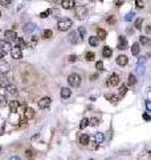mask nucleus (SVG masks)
Wrapping results in <instances>:
<instances>
[{
  "label": "nucleus",
  "mask_w": 151,
  "mask_h": 160,
  "mask_svg": "<svg viewBox=\"0 0 151 160\" xmlns=\"http://www.w3.org/2000/svg\"><path fill=\"white\" fill-rule=\"evenodd\" d=\"M72 27H73V22H72L70 19H61L60 22L57 23V28H58L60 31H62V32L70 29Z\"/></svg>",
  "instance_id": "obj_1"
},
{
  "label": "nucleus",
  "mask_w": 151,
  "mask_h": 160,
  "mask_svg": "<svg viewBox=\"0 0 151 160\" xmlns=\"http://www.w3.org/2000/svg\"><path fill=\"white\" fill-rule=\"evenodd\" d=\"M68 83H69V86L73 87V88L80 87V86H81V76H80L78 73H72V75H69V76H68Z\"/></svg>",
  "instance_id": "obj_2"
},
{
  "label": "nucleus",
  "mask_w": 151,
  "mask_h": 160,
  "mask_svg": "<svg viewBox=\"0 0 151 160\" xmlns=\"http://www.w3.org/2000/svg\"><path fill=\"white\" fill-rule=\"evenodd\" d=\"M86 16H88V8H86L85 6H78V7H76V17H77V19L82 20V19H85Z\"/></svg>",
  "instance_id": "obj_3"
},
{
  "label": "nucleus",
  "mask_w": 151,
  "mask_h": 160,
  "mask_svg": "<svg viewBox=\"0 0 151 160\" xmlns=\"http://www.w3.org/2000/svg\"><path fill=\"white\" fill-rule=\"evenodd\" d=\"M119 83H121V79L117 73H111L109 76V79H107V86L109 87H117Z\"/></svg>",
  "instance_id": "obj_4"
},
{
  "label": "nucleus",
  "mask_w": 151,
  "mask_h": 160,
  "mask_svg": "<svg viewBox=\"0 0 151 160\" xmlns=\"http://www.w3.org/2000/svg\"><path fill=\"white\" fill-rule=\"evenodd\" d=\"M69 42L72 43V44H78L80 42H81V36H80V33L77 32V31H72L70 33H69Z\"/></svg>",
  "instance_id": "obj_5"
},
{
  "label": "nucleus",
  "mask_w": 151,
  "mask_h": 160,
  "mask_svg": "<svg viewBox=\"0 0 151 160\" xmlns=\"http://www.w3.org/2000/svg\"><path fill=\"white\" fill-rule=\"evenodd\" d=\"M11 56H12L15 60H20L21 57H23V52H21V48L17 47V46L12 47V49H11Z\"/></svg>",
  "instance_id": "obj_6"
},
{
  "label": "nucleus",
  "mask_w": 151,
  "mask_h": 160,
  "mask_svg": "<svg viewBox=\"0 0 151 160\" xmlns=\"http://www.w3.org/2000/svg\"><path fill=\"white\" fill-rule=\"evenodd\" d=\"M51 103H52L51 97H42V99H40V102H38V107L41 109H47V108L51 107Z\"/></svg>",
  "instance_id": "obj_7"
},
{
  "label": "nucleus",
  "mask_w": 151,
  "mask_h": 160,
  "mask_svg": "<svg viewBox=\"0 0 151 160\" xmlns=\"http://www.w3.org/2000/svg\"><path fill=\"white\" fill-rule=\"evenodd\" d=\"M74 6H76L74 0H62L61 2V7L64 9H72V8H74Z\"/></svg>",
  "instance_id": "obj_8"
},
{
  "label": "nucleus",
  "mask_w": 151,
  "mask_h": 160,
  "mask_svg": "<svg viewBox=\"0 0 151 160\" xmlns=\"http://www.w3.org/2000/svg\"><path fill=\"white\" fill-rule=\"evenodd\" d=\"M117 48H118V49H121V51H123V49H126V48H127V39H126L125 36H119Z\"/></svg>",
  "instance_id": "obj_9"
},
{
  "label": "nucleus",
  "mask_w": 151,
  "mask_h": 160,
  "mask_svg": "<svg viewBox=\"0 0 151 160\" xmlns=\"http://www.w3.org/2000/svg\"><path fill=\"white\" fill-rule=\"evenodd\" d=\"M8 106H9V111H11V113H16V112L19 111L20 103L17 102V100H11Z\"/></svg>",
  "instance_id": "obj_10"
},
{
  "label": "nucleus",
  "mask_w": 151,
  "mask_h": 160,
  "mask_svg": "<svg viewBox=\"0 0 151 160\" xmlns=\"http://www.w3.org/2000/svg\"><path fill=\"white\" fill-rule=\"evenodd\" d=\"M9 69H11L9 64L7 62H4V60H0V73L5 75L7 72H9Z\"/></svg>",
  "instance_id": "obj_11"
},
{
  "label": "nucleus",
  "mask_w": 151,
  "mask_h": 160,
  "mask_svg": "<svg viewBox=\"0 0 151 160\" xmlns=\"http://www.w3.org/2000/svg\"><path fill=\"white\" fill-rule=\"evenodd\" d=\"M127 63H128V57H127L126 55H119V56L117 57V64H118V66L125 67Z\"/></svg>",
  "instance_id": "obj_12"
},
{
  "label": "nucleus",
  "mask_w": 151,
  "mask_h": 160,
  "mask_svg": "<svg viewBox=\"0 0 151 160\" xmlns=\"http://www.w3.org/2000/svg\"><path fill=\"white\" fill-rule=\"evenodd\" d=\"M0 49L2 51H4V52H11V49H12V46L7 42V40H0Z\"/></svg>",
  "instance_id": "obj_13"
},
{
  "label": "nucleus",
  "mask_w": 151,
  "mask_h": 160,
  "mask_svg": "<svg viewBox=\"0 0 151 160\" xmlns=\"http://www.w3.org/2000/svg\"><path fill=\"white\" fill-rule=\"evenodd\" d=\"M24 117H25L27 120L33 119V117H35V111H33L32 108H29V107H25V109H24Z\"/></svg>",
  "instance_id": "obj_14"
},
{
  "label": "nucleus",
  "mask_w": 151,
  "mask_h": 160,
  "mask_svg": "<svg viewBox=\"0 0 151 160\" xmlns=\"http://www.w3.org/2000/svg\"><path fill=\"white\" fill-rule=\"evenodd\" d=\"M105 97L109 100L110 103H113V104H118V102H119V96H117V95H111V93H107V95H105Z\"/></svg>",
  "instance_id": "obj_15"
},
{
  "label": "nucleus",
  "mask_w": 151,
  "mask_h": 160,
  "mask_svg": "<svg viewBox=\"0 0 151 160\" xmlns=\"http://www.w3.org/2000/svg\"><path fill=\"white\" fill-rule=\"evenodd\" d=\"M89 142H90L89 135L82 133V135L80 136V144H81V146H88V144H89Z\"/></svg>",
  "instance_id": "obj_16"
},
{
  "label": "nucleus",
  "mask_w": 151,
  "mask_h": 160,
  "mask_svg": "<svg viewBox=\"0 0 151 160\" xmlns=\"http://www.w3.org/2000/svg\"><path fill=\"white\" fill-rule=\"evenodd\" d=\"M111 55H113V49H111L110 47L105 46L103 49H102V56H103V57H111Z\"/></svg>",
  "instance_id": "obj_17"
},
{
  "label": "nucleus",
  "mask_w": 151,
  "mask_h": 160,
  "mask_svg": "<svg viewBox=\"0 0 151 160\" xmlns=\"http://www.w3.org/2000/svg\"><path fill=\"white\" fill-rule=\"evenodd\" d=\"M15 42H16V46H17V47H20L21 49L27 47V43H25V40H24L23 37H19V36H17V37L15 39Z\"/></svg>",
  "instance_id": "obj_18"
},
{
  "label": "nucleus",
  "mask_w": 151,
  "mask_h": 160,
  "mask_svg": "<svg viewBox=\"0 0 151 160\" xmlns=\"http://www.w3.org/2000/svg\"><path fill=\"white\" fill-rule=\"evenodd\" d=\"M4 37L5 39H16L17 35H16V31L15 29H8L4 32Z\"/></svg>",
  "instance_id": "obj_19"
},
{
  "label": "nucleus",
  "mask_w": 151,
  "mask_h": 160,
  "mask_svg": "<svg viewBox=\"0 0 151 160\" xmlns=\"http://www.w3.org/2000/svg\"><path fill=\"white\" fill-rule=\"evenodd\" d=\"M9 84V82H8V79L5 77V75H0V87H2V88H5Z\"/></svg>",
  "instance_id": "obj_20"
},
{
  "label": "nucleus",
  "mask_w": 151,
  "mask_h": 160,
  "mask_svg": "<svg viewBox=\"0 0 151 160\" xmlns=\"http://www.w3.org/2000/svg\"><path fill=\"white\" fill-rule=\"evenodd\" d=\"M33 29H35V24H33V23H27V24L23 27V31H24L25 33H31V32H33Z\"/></svg>",
  "instance_id": "obj_21"
},
{
  "label": "nucleus",
  "mask_w": 151,
  "mask_h": 160,
  "mask_svg": "<svg viewBox=\"0 0 151 160\" xmlns=\"http://www.w3.org/2000/svg\"><path fill=\"white\" fill-rule=\"evenodd\" d=\"M106 36H107V32H106L105 29H102V28H98V29H97V37H98L99 40H105Z\"/></svg>",
  "instance_id": "obj_22"
},
{
  "label": "nucleus",
  "mask_w": 151,
  "mask_h": 160,
  "mask_svg": "<svg viewBox=\"0 0 151 160\" xmlns=\"http://www.w3.org/2000/svg\"><path fill=\"white\" fill-rule=\"evenodd\" d=\"M5 91H7L8 93H11V95H17V88H16V86H13V84H8V86L5 87Z\"/></svg>",
  "instance_id": "obj_23"
},
{
  "label": "nucleus",
  "mask_w": 151,
  "mask_h": 160,
  "mask_svg": "<svg viewBox=\"0 0 151 160\" xmlns=\"http://www.w3.org/2000/svg\"><path fill=\"white\" fill-rule=\"evenodd\" d=\"M70 95H72V91L69 88H66V87L65 88H61V97L62 99H68Z\"/></svg>",
  "instance_id": "obj_24"
},
{
  "label": "nucleus",
  "mask_w": 151,
  "mask_h": 160,
  "mask_svg": "<svg viewBox=\"0 0 151 160\" xmlns=\"http://www.w3.org/2000/svg\"><path fill=\"white\" fill-rule=\"evenodd\" d=\"M139 52H141L139 43H134V44L131 46V53H133L134 56H138V55H139Z\"/></svg>",
  "instance_id": "obj_25"
},
{
  "label": "nucleus",
  "mask_w": 151,
  "mask_h": 160,
  "mask_svg": "<svg viewBox=\"0 0 151 160\" xmlns=\"http://www.w3.org/2000/svg\"><path fill=\"white\" fill-rule=\"evenodd\" d=\"M89 44H90L92 47H97V46L99 44V39H98L97 36H90V37H89Z\"/></svg>",
  "instance_id": "obj_26"
},
{
  "label": "nucleus",
  "mask_w": 151,
  "mask_h": 160,
  "mask_svg": "<svg viewBox=\"0 0 151 160\" xmlns=\"http://www.w3.org/2000/svg\"><path fill=\"white\" fill-rule=\"evenodd\" d=\"M139 43H141L142 46H150V44H151V40H150L148 37H146V36H141V37H139Z\"/></svg>",
  "instance_id": "obj_27"
},
{
  "label": "nucleus",
  "mask_w": 151,
  "mask_h": 160,
  "mask_svg": "<svg viewBox=\"0 0 151 160\" xmlns=\"http://www.w3.org/2000/svg\"><path fill=\"white\" fill-rule=\"evenodd\" d=\"M135 83H137L135 75H134V73H130V75H128V82H127V84H128V86H134Z\"/></svg>",
  "instance_id": "obj_28"
},
{
  "label": "nucleus",
  "mask_w": 151,
  "mask_h": 160,
  "mask_svg": "<svg viewBox=\"0 0 151 160\" xmlns=\"http://www.w3.org/2000/svg\"><path fill=\"white\" fill-rule=\"evenodd\" d=\"M94 140H96L98 144L102 143V142H103V133H102V132H97V133L94 135Z\"/></svg>",
  "instance_id": "obj_29"
},
{
  "label": "nucleus",
  "mask_w": 151,
  "mask_h": 160,
  "mask_svg": "<svg viewBox=\"0 0 151 160\" xmlns=\"http://www.w3.org/2000/svg\"><path fill=\"white\" fill-rule=\"evenodd\" d=\"M88 126H89V119L83 117V119L81 120V123H80V129H83V128H86Z\"/></svg>",
  "instance_id": "obj_30"
},
{
  "label": "nucleus",
  "mask_w": 151,
  "mask_h": 160,
  "mask_svg": "<svg viewBox=\"0 0 151 160\" xmlns=\"http://www.w3.org/2000/svg\"><path fill=\"white\" fill-rule=\"evenodd\" d=\"M98 124H99V119L98 117H92L89 120V126H92V127H97Z\"/></svg>",
  "instance_id": "obj_31"
},
{
  "label": "nucleus",
  "mask_w": 151,
  "mask_h": 160,
  "mask_svg": "<svg viewBox=\"0 0 151 160\" xmlns=\"http://www.w3.org/2000/svg\"><path fill=\"white\" fill-rule=\"evenodd\" d=\"M85 59L88 60V62H93V60L96 59V55H94V52H86V55H85Z\"/></svg>",
  "instance_id": "obj_32"
},
{
  "label": "nucleus",
  "mask_w": 151,
  "mask_h": 160,
  "mask_svg": "<svg viewBox=\"0 0 151 160\" xmlns=\"http://www.w3.org/2000/svg\"><path fill=\"white\" fill-rule=\"evenodd\" d=\"M126 92H127V87H126L125 84H122V86L119 87V97H123V96L126 95Z\"/></svg>",
  "instance_id": "obj_33"
},
{
  "label": "nucleus",
  "mask_w": 151,
  "mask_h": 160,
  "mask_svg": "<svg viewBox=\"0 0 151 160\" xmlns=\"http://www.w3.org/2000/svg\"><path fill=\"white\" fill-rule=\"evenodd\" d=\"M52 36H53V32L51 29H45L44 32H42V37L44 39H51Z\"/></svg>",
  "instance_id": "obj_34"
},
{
  "label": "nucleus",
  "mask_w": 151,
  "mask_h": 160,
  "mask_svg": "<svg viewBox=\"0 0 151 160\" xmlns=\"http://www.w3.org/2000/svg\"><path fill=\"white\" fill-rule=\"evenodd\" d=\"M5 104H7V97H5V95H0V108L5 107Z\"/></svg>",
  "instance_id": "obj_35"
},
{
  "label": "nucleus",
  "mask_w": 151,
  "mask_h": 160,
  "mask_svg": "<svg viewBox=\"0 0 151 160\" xmlns=\"http://www.w3.org/2000/svg\"><path fill=\"white\" fill-rule=\"evenodd\" d=\"M142 23H143V19H142V17L137 19V20H135V28H137V29H142Z\"/></svg>",
  "instance_id": "obj_36"
},
{
  "label": "nucleus",
  "mask_w": 151,
  "mask_h": 160,
  "mask_svg": "<svg viewBox=\"0 0 151 160\" xmlns=\"http://www.w3.org/2000/svg\"><path fill=\"white\" fill-rule=\"evenodd\" d=\"M51 12H52V9H47V11H44V12H41L38 16L42 17V19H45V17H48V16L51 15Z\"/></svg>",
  "instance_id": "obj_37"
},
{
  "label": "nucleus",
  "mask_w": 151,
  "mask_h": 160,
  "mask_svg": "<svg viewBox=\"0 0 151 160\" xmlns=\"http://www.w3.org/2000/svg\"><path fill=\"white\" fill-rule=\"evenodd\" d=\"M36 44H37V37H36V36H32L31 42H29V47H31V48H33Z\"/></svg>",
  "instance_id": "obj_38"
},
{
  "label": "nucleus",
  "mask_w": 151,
  "mask_h": 160,
  "mask_svg": "<svg viewBox=\"0 0 151 160\" xmlns=\"http://www.w3.org/2000/svg\"><path fill=\"white\" fill-rule=\"evenodd\" d=\"M11 3H12V0H0V6H3V7H8Z\"/></svg>",
  "instance_id": "obj_39"
},
{
  "label": "nucleus",
  "mask_w": 151,
  "mask_h": 160,
  "mask_svg": "<svg viewBox=\"0 0 151 160\" xmlns=\"http://www.w3.org/2000/svg\"><path fill=\"white\" fill-rule=\"evenodd\" d=\"M133 19H134V13H133V12H128V13L126 15V17H125L126 22H131Z\"/></svg>",
  "instance_id": "obj_40"
},
{
  "label": "nucleus",
  "mask_w": 151,
  "mask_h": 160,
  "mask_svg": "<svg viewBox=\"0 0 151 160\" xmlns=\"http://www.w3.org/2000/svg\"><path fill=\"white\" fill-rule=\"evenodd\" d=\"M135 6H137V8L142 9V8L144 7V4H143V0H135Z\"/></svg>",
  "instance_id": "obj_41"
},
{
  "label": "nucleus",
  "mask_w": 151,
  "mask_h": 160,
  "mask_svg": "<svg viewBox=\"0 0 151 160\" xmlns=\"http://www.w3.org/2000/svg\"><path fill=\"white\" fill-rule=\"evenodd\" d=\"M78 33H80V36H81V39L85 36V33H86V29L83 28V27H78V31H77Z\"/></svg>",
  "instance_id": "obj_42"
},
{
  "label": "nucleus",
  "mask_w": 151,
  "mask_h": 160,
  "mask_svg": "<svg viewBox=\"0 0 151 160\" xmlns=\"http://www.w3.org/2000/svg\"><path fill=\"white\" fill-rule=\"evenodd\" d=\"M96 68L98 71H103V62H97L96 63Z\"/></svg>",
  "instance_id": "obj_43"
},
{
  "label": "nucleus",
  "mask_w": 151,
  "mask_h": 160,
  "mask_svg": "<svg viewBox=\"0 0 151 160\" xmlns=\"http://www.w3.org/2000/svg\"><path fill=\"white\" fill-rule=\"evenodd\" d=\"M115 22H117V20H115L114 16H107V23H109V24H115Z\"/></svg>",
  "instance_id": "obj_44"
},
{
  "label": "nucleus",
  "mask_w": 151,
  "mask_h": 160,
  "mask_svg": "<svg viewBox=\"0 0 151 160\" xmlns=\"http://www.w3.org/2000/svg\"><path fill=\"white\" fill-rule=\"evenodd\" d=\"M146 109L151 112V100H146Z\"/></svg>",
  "instance_id": "obj_45"
},
{
  "label": "nucleus",
  "mask_w": 151,
  "mask_h": 160,
  "mask_svg": "<svg viewBox=\"0 0 151 160\" xmlns=\"http://www.w3.org/2000/svg\"><path fill=\"white\" fill-rule=\"evenodd\" d=\"M68 60H69L70 63H74L76 60H77V56H76V55H70V56L68 57Z\"/></svg>",
  "instance_id": "obj_46"
},
{
  "label": "nucleus",
  "mask_w": 151,
  "mask_h": 160,
  "mask_svg": "<svg viewBox=\"0 0 151 160\" xmlns=\"http://www.w3.org/2000/svg\"><path fill=\"white\" fill-rule=\"evenodd\" d=\"M142 117L146 120V122H150V120H151V117H150V115H148V113H143V115H142Z\"/></svg>",
  "instance_id": "obj_47"
},
{
  "label": "nucleus",
  "mask_w": 151,
  "mask_h": 160,
  "mask_svg": "<svg viewBox=\"0 0 151 160\" xmlns=\"http://www.w3.org/2000/svg\"><path fill=\"white\" fill-rule=\"evenodd\" d=\"M144 31H146V33H147V35H148V33H151V24L146 26V27H144Z\"/></svg>",
  "instance_id": "obj_48"
},
{
  "label": "nucleus",
  "mask_w": 151,
  "mask_h": 160,
  "mask_svg": "<svg viewBox=\"0 0 151 160\" xmlns=\"http://www.w3.org/2000/svg\"><path fill=\"white\" fill-rule=\"evenodd\" d=\"M25 155H27L28 159H31V157H32V149H27V151H25Z\"/></svg>",
  "instance_id": "obj_49"
},
{
  "label": "nucleus",
  "mask_w": 151,
  "mask_h": 160,
  "mask_svg": "<svg viewBox=\"0 0 151 160\" xmlns=\"http://www.w3.org/2000/svg\"><path fill=\"white\" fill-rule=\"evenodd\" d=\"M123 3H125L123 0H117V3H115V6H117V7H121V6H122Z\"/></svg>",
  "instance_id": "obj_50"
},
{
  "label": "nucleus",
  "mask_w": 151,
  "mask_h": 160,
  "mask_svg": "<svg viewBox=\"0 0 151 160\" xmlns=\"http://www.w3.org/2000/svg\"><path fill=\"white\" fill-rule=\"evenodd\" d=\"M97 77H98V75H97V73H94V75H92V76H90V80L93 82V80H96Z\"/></svg>",
  "instance_id": "obj_51"
},
{
  "label": "nucleus",
  "mask_w": 151,
  "mask_h": 160,
  "mask_svg": "<svg viewBox=\"0 0 151 160\" xmlns=\"http://www.w3.org/2000/svg\"><path fill=\"white\" fill-rule=\"evenodd\" d=\"M5 53H7V52H4V51H2V49H0V59H2V57H4V56H5Z\"/></svg>",
  "instance_id": "obj_52"
},
{
  "label": "nucleus",
  "mask_w": 151,
  "mask_h": 160,
  "mask_svg": "<svg viewBox=\"0 0 151 160\" xmlns=\"http://www.w3.org/2000/svg\"><path fill=\"white\" fill-rule=\"evenodd\" d=\"M9 160H20V157H17V156H12Z\"/></svg>",
  "instance_id": "obj_53"
},
{
  "label": "nucleus",
  "mask_w": 151,
  "mask_h": 160,
  "mask_svg": "<svg viewBox=\"0 0 151 160\" xmlns=\"http://www.w3.org/2000/svg\"><path fill=\"white\" fill-rule=\"evenodd\" d=\"M0 17H2V12H0Z\"/></svg>",
  "instance_id": "obj_54"
},
{
  "label": "nucleus",
  "mask_w": 151,
  "mask_h": 160,
  "mask_svg": "<svg viewBox=\"0 0 151 160\" xmlns=\"http://www.w3.org/2000/svg\"><path fill=\"white\" fill-rule=\"evenodd\" d=\"M0 151H2V148H0Z\"/></svg>",
  "instance_id": "obj_55"
},
{
  "label": "nucleus",
  "mask_w": 151,
  "mask_h": 160,
  "mask_svg": "<svg viewBox=\"0 0 151 160\" xmlns=\"http://www.w3.org/2000/svg\"><path fill=\"white\" fill-rule=\"evenodd\" d=\"M90 160H93V159H90Z\"/></svg>",
  "instance_id": "obj_56"
}]
</instances>
